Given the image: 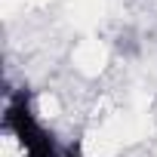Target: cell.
Instances as JSON below:
<instances>
[{
	"label": "cell",
	"mask_w": 157,
	"mask_h": 157,
	"mask_svg": "<svg viewBox=\"0 0 157 157\" xmlns=\"http://www.w3.org/2000/svg\"><path fill=\"white\" fill-rule=\"evenodd\" d=\"M10 139H16V145L22 148V157H62L52 132L37 120L34 105H31V90L19 86L10 93L6 108H3V120H0Z\"/></svg>",
	"instance_id": "1"
},
{
	"label": "cell",
	"mask_w": 157,
	"mask_h": 157,
	"mask_svg": "<svg viewBox=\"0 0 157 157\" xmlns=\"http://www.w3.org/2000/svg\"><path fill=\"white\" fill-rule=\"evenodd\" d=\"M62 157H83V151L77 148V145H71V148H65V151H62Z\"/></svg>",
	"instance_id": "2"
}]
</instances>
